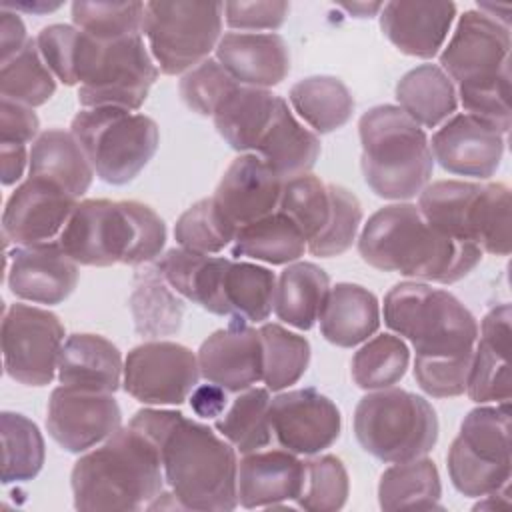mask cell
Listing matches in <instances>:
<instances>
[{
    "mask_svg": "<svg viewBox=\"0 0 512 512\" xmlns=\"http://www.w3.org/2000/svg\"><path fill=\"white\" fill-rule=\"evenodd\" d=\"M384 324L412 342L414 378L434 398L466 392L478 322L450 292L424 282H400L384 296Z\"/></svg>",
    "mask_w": 512,
    "mask_h": 512,
    "instance_id": "6da1fadb",
    "label": "cell"
},
{
    "mask_svg": "<svg viewBox=\"0 0 512 512\" xmlns=\"http://www.w3.org/2000/svg\"><path fill=\"white\" fill-rule=\"evenodd\" d=\"M128 426L156 444L164 480L182 508L228 512L238 506L236 448L210 426L160 408L138 410Z\"/></svg>",
    "mask_w": 512,
    "mask_h": 512,
    "instance_id": "7a4b0ae2",
    "label": "cell"
},
{
    "mask_svg": "<svg viewBox=\"0 0 512 512\" xmlns=\"http://www.w3.org/2000/svg\"><path fill=\"white\" fill-rule=\"evenodd\" d=\"M366 264L408 278L454 284L482 260V250L432 228L418 206L400 202L376 210L358 238Z\"/></svg>",
    "mask_w": 512,
    "mask_h": 512,
    "instance_id": "3957f363",
    "label": "cell"
},
{
    "mask_svg": "<svg viewBox=\"0 0 512 512\" xmlns=\"http://www.w3.org/2000/svg\"><path fill=\"white\" fill-rule=\"evenodd\" d=\"M164 482L156 444L132 426L88 450L70 472L74 508L86 512L148 508L164 492Z\"/></svg>",
    "mask_w": 512,
    "mask_h": 512,
    "instance_id": "277c9868",
    "label": "cell"
},
{
    "mask_svg": "<svg viewBox=\"0 0 512 512\" xmlns=\"http://www.w3.org/2000/svg\"><path fill=\"white\" fill-rule=\"evenodd\" d=\"M510 28L480 10H466L440 54V68L456 86L464 110L510 130Z\"/></svg>",
    "mask_w": 512,
    "mask_h": 512,
    "instance_id": "5b68a950",
    "label": "cell"
},
{
    "mask_svg": "<svg viewBox=\"0 0 512 512\" xmlns=\"http://www.w3.org/2000/svg\"><path fill=\"white\" fill-rule=\"evenodd\" d=\"M58 242L82 266H138L162 256L166 224L142 202L94 198L78 202Z\"/></svg>",
    "mask_w": 512,
    "mask_h": 512,
    "instance_id": "8992f818",
    "label": "cell"
},
{
    "mask_svg": "<svg viewBox=\"0 0 512 512\" xmlns=\"http://www.w3.org/2000/svg\"><path fill=\"white\" fill-rule=\"evenodd\" d=\"M362 174L384 200H410L428 184L434 158L430 140L402 108L380 104L360 116Z\"/></svg>",
    "mask_w": 512,
    "mask_h": 512,
    "instance_id": "52a82bcc",
    "label": "cell"
},
{
    "mask_svg": "<svg viewBox=\"0 0 512 512\" xmlns=\"http://www.w3.org/2000/svg\"><path fill=\"white\" fill-rule=\"evenodd\" d=\"M158 72L144 34L104 42L76 32L70 86H78V102L84 108L114 106L134 112L148 98Z\"/></svg>",
    "mask_w": 512,
    "mask_h": 512,
    "instance_id": "ba28073f",
    "label": "cell"
},
{
    "mask_svg": "<svg viewBox=\"0 0 512 512\" xmlns=\"http://www.w3.org/2000/svg\"><path fill=\"white\" fill-rule=\"evenodd\" d=\"M424 220L494 256L510 254V188L502 182L478 184L438 180L418 194Z\"/></svg>",
    "mask_w": 512,
    "mask_h": 512,
    "instance_id": "9c48e42d",
    "label": "cell"
},
{
    "mask_svg": "<svg viewBox=\"0 0 512 512\" xmlns=\"http://www.w3.org/2000/svg\"><path fill=\"white\" fill-rule=\"evenodd\" d=\"M354 434L374 458L388 464L408 462L436 446L438 416L426 398L390 386L360 398L354 410Z\"/></svg>",
    "mask_w": 512,
    "mask_h": 512,
    "instance_id": "30bf717a",
    "label": "cell"
},
{
    "mask_svg": "<svg viewBox=\"0 0 512 512\" xmlns=\"http://www.w3.org/2000/svg\"><path fill=\"white\" fill-rule=\"evenodd\" d=\"M70 132L86 152L94 174L112 186L132 182L152 160L160 144L158 124L124 108H84L70 124Z\"/></svg>",
    "mask_w": 512,
    "mask_h": 512,
    "instance_id": "8fae6325",
    "label": "cell"
},
{
    "mask_svg": "<svg viewBox=\"0 0 512 512\" xmlns=\"http://www.w3.org/2000/svg\"><path fill=\"white\" fill-rule=\"evenodd\" d=\"M224 2H146L142 34L162 74H186L216 50Z\"/></svg>",
    "mask_w": 512,
    "mask_h": 512,
    "instance_id": "7c38bea8",
    "label": "cell"
},
{
    "mask_svg": "<svg viewBox=\"0 0 512 512\" xmlns=\"http://www.w3.org/2000/svg\"><path fill=\"white\" fill-rule=\"evenodd\" d=\"M452 486L470 498L502 490L510 482V402L470 410L450 444Z\"/></svg>",
    "mask_w": 512,
    "mask_h": 512,
    "instance_id": "4fadbf2b",
    "label": "cell"
},
{
    "mask_svg": "<svg viewBox=\"0 0 512 512\" xmlns=\"http://www.w3.org/2000/svg\"><path fill=\"white\" fill-rule=\"evenodd\" d=\"M64 326L46 308L10 304L2 318V356L6 374L24 386H46L58 370Z\"/></svg>",
    "mask_w": 512,
    "mask_h": 512,
    "instance_id": "5bb4252c",
    "label": "cell"
},
{
    "mask_svg": "<svg viewBox=\"0 0 512 512\" xmlns=\"http://www.w3.org/2000/svg\"><path fill=\"white\" fill-rule=\"evenodd\" d=\"M198 380V358L178 342L148 340L132 348L124 360V390L148 406L182 404Z\"/></svg>",
    "mask_w": 512,
    "mask_h": 512,
    "instance_id": "9a60e30c",
    "label": "cell"
},
{
    "mask_svg": "<svg viewBox=\"0 0 512 512\" xmlns=\"http://www.w3.org/2000/svg\"><path fill=\"white\" fill-rule=\"evenodd\" d=\"M120 424V406L108 392H92L62 384L50 394L46 428L52 440L66 452H88L112 436Z\"/></svg>",
    "mask_w": 512,
    "mask_h": 512,
    "instance_id": "2e32d148",
    "label": "cell"
},
{
    "mask_svg": "<svg viewBox=\"0 0 512 512\" xmlns=\"http://www.w3.org/2000/svg\"><path fill=\"white\" fill-rule=\"evenodd\" d=\"M76 206L78 198L58 182L28 174L10 194L2 212L6 244L32 246L52 242L60 236Z\"/></svg>",
    "mask_w": 512,
    "mask_h": 512,
    "instance_id": "e0dca14e",
    "label": "cell"
},
{
    "mask_svg": "<svg viewBox=\"0 0 512 512\" xmlns=\"http://www.w3.org/2000/svg\"><path fill=\"white\" fill-rule=\"evenodd\" d=\"M268 416L278 444L292 454L304 456L330 448L342 428L338 406L314 388L288 390L274 396Z\"/></svg>",
    "mask_w": 512,
    "mask_h": 512,
    "instance_id": "ac0fdd59",
    "label": "cell"
},
{
    "mask_svg": "<svg viewBox=\"0 0 512 512\" xmlns=\"http://www.w3.org/2000/svg\"><path fill=\"white\" fill-rule=\"evenodd\" d=\"M506 136L468 112L450 116L430 140L432 158L450 174L486 180L500 168Z\"/></svg>",
    "mask_w": 512,
    "mask_h": 512,
    "instance_id": "d6986e66",
    "label": "cell"
},
{
    "mask_svg": "<svg viewBox=\"0 0 512 512\" xmlns=\"http://www.w3.org/2000/svg\"><path fill=\"white\" fill-rule=\"evenodd\" d=\"M196 358L200 376L226 392H242L262 380L260 332L244 318H232L226 328L210 334Z\"/></svg>",
    "mask_w": 512,
    "mask_h": 512,
    "instance_id": "ffe728a7",
    "label": "cell"
},
{
    "mask_svg": "<svg viewBox=\"0 0 512 512\" xmlns=\"http://www.w3.org/2000/svg\"><path fill=\"white\" fill-rule=\"evenodd\" d=\"M78 284V264L60 242L16 246L8 256V288L34 304H60Z\"/></svg>",
    "mask_w": 512,
    "mask_h": 512,
    "instance_id": "44dd1931",
    "label": "cell"
},
{
    "mask_svg": "<svg viewBox=\"0 0 512 512\" xmlns=\"http://www.w3.org/2000/svg\"><path fill=\"white\" fill-rule=\"evenodd\" d=\"M284 180L256 154H240L220 178L214 202L236 226H246L278 210Z\"/></svg>",
    "mask_w": 512,
    "mask_h": 512,
    "instance_id": "7402d4cb",
    "label": "cell"
},
{
    "mask_svg": "<svg viewBox=\"0 0 512 512\" xmlns=\"http://www.w3.org/2000/svg\"><path fill=\"white\" fill-rule=\"evenodd\" d=\"M512 310L510 304L494 306L478 328V340L466 380V394L476 404L510 402V366L512 348Z\"/></svg>",
    "mask_w": 512,
    "mask_h": 512,
    "instance_id": "603a6c76",
    "label": "cell"
},
{
    "mask_svg": "<svg viewBox=\"0 0 512 512\" xmlns=\"http://www.w3.org/2000/svg\"><path fill=\"white\" fill-rule=\"evenodd\" d=\"M216 60L240 84L270 88L290 72V52L276 32H228L216 46Z\"/></svg>",
    "mask_w": 512,
    "mask_h": 512,
    "instance_id": "cb8c5ba5",
    "label": "cell"
},
{
    "mask_svg": "<svg viewBox=\"0 0 512 512\" xmlns=\"http://www.w3.org/2000/svg\"><path fill=\"white\" fill-rule=\"evenodd\" d=\"M454 16V2L394 0L380 10V30L402 54L434 58L446 42Z\"/></svg>",
    "mask_w": 512,
    "mask_h": 512,
    "instance_id": "d4e9b609",
    "label": "cell"
},
{
    "mask_svg": "<svg viewBox=\"0 0 512 512\" xmlns=\"http://www.w3.org/2000/svg\"><path fill=\"white\" fill-rule=\"evenodd\" d=\"M304 482V462L288 450H256L238 464L236 494L242 508H278L296 500Z\"/></svg>",
    "mask_w": 512,
    "mask_h": 512,
    "instance_id": "484cf974",
    "label": "cell"
},
{
    "mask_svg": "<svg viewBox=\"0 0 512 512\" xmlns=\"http://www.w3.org/2000/svg\"><path fill=\"white\" fill-rule=\"evenodd\" d=\"M230 262L224 256L170 248L158 258L156 270L180 296L216 316H230L224 298V276Z\"/></svg>",
    "mask_w": 512,
    "mask_h": 512,
    "instance_id": "4316f807",
    "label": "cell"
},
{
    "mask_svg": "<svg viewBox=\"0 0 512 512\" xmlns=\"http://www.w3.org/2000/svg\"><path fill=\"white\" fill-rule=\"evenodd\" d=\"M120 350L98 334H72L58 358V380L64 386L114 394L122 384Z\"/></svg>",
    "mask_w": 512,
    "mask_h": 512,
    "instance_id": "83f0119b",
    "label": "cell"
},
{
    "mask_svg": "<svg viewBox=\"0 0 512 512\" xmlns=\"http://www.w3.org/2000/svg\"><path fill=\"white\" fill-rule=\"evenodd\" d=\"M254 154L262 158L282 180H290L308 174L318 156V136L304 128L288 108V102L280 96L276 112L256 144Z\"/></svg>",
    "mask_w": 512,
    "mask_h": 512,
    "instance_id": "f1b7e54d",
    "label": "cell"
},
{
    "mask_svg": "<svg viewBox=\"0 0 512 512\" xmlns=\"http://www.w3.org/2000/svg\"><path fill=\"white\" fill-rule=\"evenodd\" d=\"M318 320L320 332L330 344L352 348L378 330L380 304L368 288L340 282L330 288Z\"/></svg>",
    "mask_w": 512,
    "mask_h": 512,
    "instance_id": "f546056e",
    "label": "cell"
},
{
    "mask_svg": "<svg viewBox=\"0 0 512 512\" xmlns=\"http://www.w3.org/2000/svg\"><path fill=\"white\" fill-rule=\"evenodd\" d=\"M28 174L50 178L80 198L92 184L94 168L72 132L50 128L40 132L30 148Z\"/></svg>",
    "mask_w": 512,
    "mask_h": 512,
    "instance_id": "4dcf8cb0",
    "label": "cell"
},
{
    "mask_svg": "<svg viewBox=\"0 0 512 512\" xmlns=\"http://www.w3.org/2000/svg\"><path fill=\"white\" fill-rule=\"evenodd\" d=\"M278 100L280 96L264 88L238 86L214 112V126L230 148L242 154H254L258 140L276 112Z\"/></svg>",
    "mask_w": 512,
    "mask_h": 512,
    "instance_id": "1f68e13d",
    "label": "cell"
},
{
    "mask_svg": "<svg viewBox=\"0 0 512 512\" xmlns=\"http://www.w3.org/2000/svg\"><path fill=\"white\" fill-rule=\"evenodd\" d=\"M396 100L398 108L424 128L444 124L458 108L456 86L438 64L408 70L396 84Z\"/></svg>",
    "mask_w": 512,
    "mask_h": 512,
    "instance_id": "d6a6232c",
    "label": "cell"
},
{
    "mask_svg": "<svg viewBox=\"0 0 512 512\" xmlns=\"http://www.w3.org/2000/svg\"><path fill=\"white\" fill-rule=\"evenodd\" d=\"M330 292L328 274L312 262L288 264L278 280L274 292V314L278 320L298 330H310Z\"/></svg>",
    "mask_w": 512,
    "mask_h": 512,
    "instance_id": "836d02e7",
    "label": "cell"
},
{
    "mask_svg": "<svg viewBox=\"0 0 512 512\" xmlns=\"http://www.w3.org/2000/svg\"><path fill=\"white\" fill-rule=\"evenodd\" d=\"M134 328L140 336L160 340L180 330L184 318V302L174 292L156 266L138 268L134 288L128 300Z\"/></svg>",
    "mask_w": 512,
    "mask_h": 512,
    "instance_id": "e575fe53",
    "label": "cell"
},
{
    "mask_svg": "<svg viewBox=\"0 0 512 512\" xmlns=\"http://www.w3.org/2000/svg\"><path fill=\"white\" fill-rule=\"evenodd\" d=\"M442 484L430 458L396 462L386 468L378 482V504L382 510H434L440 506Z\"/></svg>",
    "mask_w": 512,
    "mask_h": 512,
    "instance_id": "d590c367",
    "label": "cell"
},
{
    "mask_svg": "<svg viewBox=\"0 0 512 512\" xmlns=\"http://www.w3.org/2000/svg\"><path fill=\"white\" fill-rule=\"evenodd\" d=\"M300 228L282 212H272L236 230L234 258H252L266 264H292L306 252Z\"/></svg>",
    "mask_w": 512,
    "mask_h": 512,
    "instance_id": "8d00e7d4",
    "label": "cell"
},
{
    "mask_svg": "<svg viewBox=\"0 0 512 512\" xmlns=\"http://www.w3.org/2000/svg\"><path fill=\"white\" fill-rule=\"evenodd\" d=\"M288 100L314 134H328L342 128L354 112V96L336 76H308L298 80L290 88Z\"/></svg>",
    "mask_w": 512,
    "mask_h": 512,
    "instance_id": "74e56055",
    "label": "cell"
},
{
    "mask_svg": "<svg viewBox=\"0 0 512 512\" xmlns=\"http://www.w3.org/2000/svg\"><path fill=\"white\" fill-rule=\"evenodd\" d=\"M270 400L268 388H246L238 392L232 404L214 420L216 432L242 454L268 446L272 440Z\"/></svg>",
    "mask_w": 512,
    "mask_h": 512,
    "instance_id": "f35d334b",
    "label": "cell"
},
{
    "mask_svg": "<svg viewBox=\"0 0 512 512\" xmlns=\"http://www.w3.org/2000/svg\"><path fill=\"white\" fill-rule=\"evenodd\" d=\"M262 382L268 390L280 392L296 384L310 364V342L280 324H262Z\"/></svg>",
    "mask_w": 512,
    "mask_h": 512,
    "instance_id": "ab89813d",
    "label": "cell"
},
{
    "mask_svg": "<svg viewBox=\"0 0 512 512\" xmlns=\"http://www.w3.org/2000/svg\"><path fill=\"white\" fill-rule=\"evenodd\" d=\"M274 292L276 276L272 270L250 262H230L224 276L230 318H244L246 322L268 320L274 308Z\"/></svg>",
    "mask_w": 512,
    "mask_h": 512,
    "instance_id": "60d3db41",
    "label": "cell"
},
{
    "mask_svg": "<svg viewBox=\"0 0 512 512\" xmlns=\"http://www.w3.org/2000/svg\"><path fill=\"white\" fill-rule=\"evenodd\" d=\"M2 434V482H28L44 466V438L38 426L16 412L0 414Z\"/></svg>",
    "mask_w": 512,
    "mask_h": 512,
    "instance_id": "b9f144b4",
    "label": "cell"
},
{
    "mask_svg": "<svg viewBox=\"0 0 512 512\" xmlns=\"http://www.w3.org/2000/svg\"><path fill=\"white\" fill-rule=\"evenodd\" d=\"M332 210L334 198L330 184H324L312 174L284 180L278 212L286 214L300 228L306 238V248L326 230Z\"/></svg>",
    "mask_w": 512,
    "mask_h": 512,
    "instance_id": "7bdbcfd3",
    "label": "cell"
},
{
    "mask_svg": "<svg viewBox=\"0 0 512 512\" xmlns=\"http://www.w3.org/2000/svg\"><path fill=\"white\" fill-rule=\"evenodd\" d=\"M56 76L50 72L40 56L36 38H30L26 46L0 68V92L2 98L36 108L46 104L56 92Z\"/></svg>",
    "mask_w": 512,
    "mask_h": 512,
    "instance_id": "ee69618b",
    "label": "cell"
},
{
    "mask_svg": "<svg viewBox=\"0 0 512 512\" xmlns=\"http://www.w3.org/2000/svg\"><path fill=\"white\" fill-rule=\"evenodd\" d=\"M410 352L400 336L378 334L352 358V380L362 390H382L400 382L408 370Z\"/></svg>",
    "mask_w": 512,
    "mask_h": 512,
    "instance_id": "f6af8a7d",
    "label": "cell"
},
{
    "mask_svg": "<svg viewBox=\"0 0 512 512\" xmlns=\"http://www.w3.org/2000/svg\"><path fill=\"white\" fill-rule=\"evenodd\" d=\"M236 226L222 214L214 198H202L180 214L174 224V238L180 248L218 254L234 242Z\"/></svg>",
    "mask_w": 512,
    "mask_h": 512,
    "instance_id": "bcb514c9",
    "label": "cell"
},
{
    "mask_svg": "<svg viewBox=\"0 0 512 512\" xmlns=\"http://www.w3.org/2000/svg\"><path fill=\"white\" fill-rule=\"evenodd\" d=\"M72 22L96 40L142 34L144 2H72Z\"/></svg>",
    "mask_w": 512,
    "mask_h": 512,
    "instance_id": "7dc6e473",
    "label": "cell"
},
{
    "mask_svg": "<svg viewBox=\"0 0 512 512\" xmlns=\"http://www.w3.org/2000/svg\"><path fill=\"white\" fill-rule=\"evenodd\" d=\"M348 492L346 466L340 458L324 454L304 462V482L296 504L308 512H336L344 508Z\"/></svg>",
    "mask_w": 512,
    "mask_h": 512,
    "instance_id": "c3c4849f",
    "label": "cell"
},
{
    "mask_svg": "<svg viewBox=\"0 0 512 512\" xmlns=\"http://www.w3.org/2000/svg\"><path fill=\"white\" fill-rule=\"evenodd\" d=\"M240 84L220 66L218 60H204L188 70L178 84L182 102L200 116H214L218 106Z\"/></svg>",
    "mask_w": 512,
    "mask_h": 512,
    "instance_id": "681fc988",
    "label": "cell"
},
{
    "mask_svg": "<svg viewBox=\"0 0 512 512\" xmlns=\"http://www.w3.org/2000/svg\"><path fill=\"white\" fill-rule=\"evenodd\" d=\"M330 188L334 198L330 224L314 242L308 244V252L320 258H332V256L344 254L356 240V234L362 222L360 200L344 186L330 184Z\"/></svg>",
    "mask_w": 512,
    "mask_h": 512,
    "instance_id": "f907efd6",
    "label": "cell"
},
{
    "mask_svg": "<svg viewBox=\"0 0 512 512\" xmlns=\"http://www.w3.org/2000/svg\"><path fill=\"white\" fill-rule=\"evenodd\" d=\"M290 4L282 0L268 2H224V20L236 30H278Z\"/></svg>",
    "mask_w": 512,
    "mask_h": 512,
    "instance_id": "816d5d0a",
    "label": "cell"
},
{
    "mask_svg": "<svg viewBox=\"0 0 512 512\" xmlns=\"http://www.w3.org/2000/svg\"><path fill=\"white\" fill-rule=\"evenodd\" d=\"M40 120L30 106L2 98L0 102V142L28 144L38 138Z\"/></svg>",
    "mask_w": 512,
    "mask_h": 512,
    "instance_id": "f5cc1de1",
    "label": "cell"
},
{
    "mask_svg": "<svg viewBox=\"0 0 512 512\" xmlns=\"http://www.w3.org/2000/svg\"><path fill=\"white\" fill-rule=\"evenodd\" d=\"M0 16V60L6 62L18 54L30 38L26 36V26L16 12L2 8Z\"/></svg>",
    "mask_w": 512,
    "mask_h": 512,
    "instance_id": "db71d44e",
    "label": "cell"
},
{
    "mask_svg": "<svg viewBox=\"0 0 512 512\" xmlns=\"http://www.w3.org/2000/svg\"><path fill=\"white\" fill-rule=\"evenodd\" d=\"M190 406L200 418H218L228 406L226 390L212 382L196 386L190 394Z\"/></svg>",
    "mask_w": 512,
    "mask_h": 512,
    "instance_id": "11a10c76",
    "label": "cell"
},
{
    "mask_svg": "<svg viewBox=\"0 0 512 512\" xmlns=\"http://www.w3.org/2000/svg\"><path fill=\"white\" fill-rule=\"evenodd\" d=\"M26 162H30V152L26 150V144L0 142V164H2L4 186H12L22 178Z\"/></svg>",
    "mask_w": 512,
    "mask_h": 512,
    "instance_id": "9f6ffc18",
    "label": "cell"
},
{
    "mask_svg": "<svg viewBox=\"0 0 512 512\" xmlns=\"http://www.w3.org/2000/svg\"><path fill=\"white\" fill-rule=\"evenodd\" d=\"M62 4L60 2H2V8L6 10H24V12H32V14H46V12H54L58 10Z\"/></svg>",
    "mask_w": 512,
    "mask_h": 512,
    "instance_id": "6f0895ef",
    "label": "cell"
},
{
    "mask_svg": "<svg viewBox=\"0 0 512 512\" xmlns=\"http://www.w3.org/2000/svg\"><path fill=\"white\" fill-rule=\"evenodd\" d=\"M348 14H352V16H356V18H372L376 12H380L382 10V2H344V4H340Z\"/></svg>",
    "mask_w": 512,
    "mask_h": 512,
    "instance_id": "680465c9",
    "label": "cell"
}]
</instances>
